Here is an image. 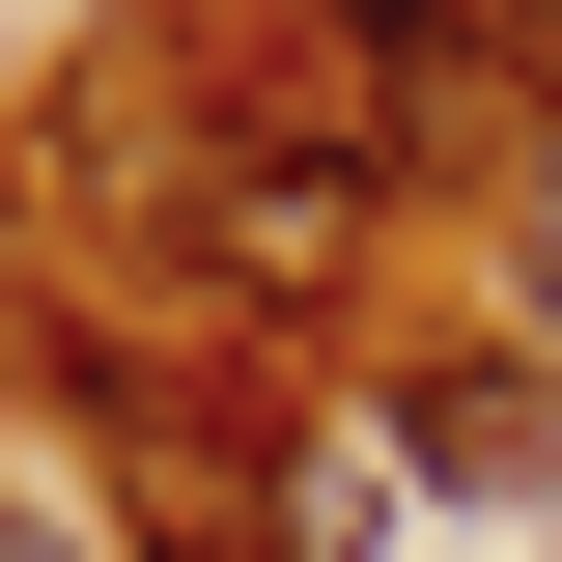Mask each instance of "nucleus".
<instances>
[{"label": "nucleus", "instance_id": "obj_2", "mask_svg": "<svg viewBox=\"0 0 562 562\" xmlns=\"http://www.w3.org/2000/svg\"><path fill=\"white\" fill-rule=\"evenodd\" d=\"M338 29H366V85H394V140H422V169L562 113V0H338Z\"/></svg>", "mask_w": 562, "mask_h": 562}, {"label": "nucleus", "instance_id": "obj_4", "mask_svg": "<svg viewBox=\"0 0 562 562\" xmlns=\"http://www.w3.org/2000/svg\"><path fill=\"white\" fill-rule=\"evenodd\" d=\"M0 394H85V422L140 394V338L85 310V254H57V198H29V169H0Z\"/></svg>", "mask_w": 562, "mask_h": 562}, {"label": "nucleus", "instance_id": "obj_5", "mask_svg": "<svg viewBox=\"0 0 562 562\" xmlns=\"http://www.w3.org/2000/svg\"><path fill=\"white\" fill-rule=\"evenodd\" d=\"M506 169H535V338H562V113H535V140H506Z\"/></svg>", "mask_w": 562, "mask_h": 562}, {"label": "nucleus", "instance_id": "obj_1", "mask_svg": "<svg viewBox=\"0 0 562 562\" xmlns=\"http://www.w3.org/2000/svg\"><path fill=\"white\" fill-rule=\"evenodd\" d=\"M113 479H140V562H366V479H394V450H310V422L113 394Z\"/></svg>", "mask_w": 562, "mask_h": 562}, {"label": "nucleus", "instance_id": "obj_3", "mask_svg": "<svg viewBox=\"0 0 562 562\" xmlns=\"http://www.w3.org/2000/svg\"><path fill=\"white\" fill-rule=\"evenodd\" d=\"M394 450H422L450 506H506V535H535V506H562V338H450V366L394 394Z\"/></svg>", "mask_w": 562, "mask_h": 562}]
</instances>
